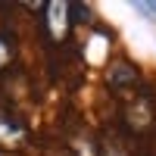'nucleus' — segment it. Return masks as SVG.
I'll list each match as a JSON object with an SVG mask.
<instances>
[{"label": "nucleus", "mask_w": 156, "mask_h": 156, "mask_svg": "<svg viewBox=\"0 0 156 156\" xmlns=\"http://www.w3.org/2000/svg\"><path fill=\"white\" fill-rule=\"evenodd\" d=\"M25 140H28V128H25V122L16 119L12 112L0 109V150L9 153V150L22 147Z\"/></svg>", "instance_id": "f03ea898"}, {"label": "nucleus", "mask_w": 156, "mask_h": 156, "mask_svg": "<svg viewBox=\"0 0 156 156\" xmlns=\"http://www.w3.org/2000/svg\"><path fill=\"white\" fill-rule=\"evenodd\" d=\"M9 62H12V41L6 34H0V72H3Z\"/></svg>", "instance_id": "39448f33"}, {"label": "nucleus", "mask_w": 156, "mask_h": 156, "mask_svg": "<svg viewBox=\"0 0 156 156\" xmlns=\"http://www.w3.org/2000/svg\"><path fill=\"white\" fill-rule=\"evenodd\" d=\"M137 69L131 66V62H125V59H119L115 66L109 69V87L115 90V94H125V90H131V87H137Z\"/></svg>", "instance_id": "20e7f679"}, {"label": "nucleus", "mask_w": 156, "mask_h": 156, "mask_svg": "<svg viewBox=\"0 0 156 156\" xmlns=\"http://www.w3.org/2000/svg\"><path fill=\"white\" fill-rule=\"evenodd\" d=\"M44 22H47V37L53 44H62L69 37V28H72V3L50 0L47 9H44Z\"/></svg>", "instance_id": "f257e3e1"}, {"label": "nucleus", "mask_w": 156, "mask_h": 156, "mask_svg": "<svg viewBox=\"0 0 156 156\" xmlns=\"http://www.w3.org/2000/svg\"><path fill=\"white\" fill-rule=\"evenodd\" d=\"M144 16H150V19H156V0H140V3H134Z\"/></svg>", "instance_id": "0eeeda50"}, {"label": "nucleus", "mask_w": 156, "mask_h": 156, "mask_svg": "<svg viewBox=\"0 0 156 156\" xmlns=\"http://www.w3.org/2000/svg\"><path fill=\"white\" fill-rule=\"evenodd\" d=\"M125 125L131 131H147L153 125V103L150 97H137L131 103H125Z\"/></svg>", "instance_id": "7ed1b4c3"}, {"label": "nucleus", "mask_w": 156, "mask_h": 156, "mask_svg": "<svg viewBox=\"0 0 156 156\" xmlns=\"http://www.w3.org/2000/svg\"><path fill=\"white\" fill-rule=\"evenodd\" d=\"M94 19V9H87L84 3H72V25H78V22H90Z\"/></svg>", "instance_id": "423d86ee"}]
</instances>
